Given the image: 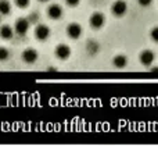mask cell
<instances>
[{
  "label": "cell",
  "mask_w": 158,
  "mask_h": 146,
  "mask_svg": "<svg viewBox=\"0 0 158 146\" xmlns=\"http://www.w3.org/2000/svg\"><path fill=\"white\" fill-rule=\"evenodd\" d=\"M33 33H35V38L38 39L39 42H44L50 38L52 29H50V27L47 24H36Z\"/></svg>",
  "instance_id": "obj_1"
},
{
  "label": "cell",
  "mask_w": 158,
  "mask_h": 146,
  "mask_svg": "<svg viewBox=\"0 0 158 146\" xmlns=\"http://www.w3.org/2000/svg\"><path fill=\"white\" fill-rule=\"evenodd\" d=\"M106 24V15L100 11H94L92 15L89 17V25L93 29H100Z\"/></svg>",
  "instance_id": "obj_2"
},
{
  "label": "cell",
  "mask_w": 158,
  "mask_h": 146,
  "mask_svg": "<svg viewBox=\"0 0 158 146\" xmlns=\"http://www.w3.org/2000/svg\"><path fill=\"white\" fill-rule=\"evenodd\" d=\"M67 35H68L69 39H79L83 33V28L79 22H69L67 25V29H65Z\"/></svg>",
  "instance_id": "obj_3"
},
{
  "label": "cell",
  "mask_w": 158,
  "mask_h": 146,
  "mask_svg": "<svg viewBox=\"0 0 158 146\" xmlns=\"http://www.w3.org/2000/svg\"><path fill=\"white\" fill-rule=\"evenodd\" d=\"M29 27H31V21L28 18H17L15 24H14V31H15V33H18L19 36H24L28 33V31H29Z\"/></svg>",
  "instance_id": "obj_4"
},
{
  "label": "cell",
  "mask_w": 158,
  "mask_h": 146,
  "mask_svg": "<svg viewBox=\"0 0 158 146\" xmlns=\"http://www.w3.org/2000/svg\"><path fill=\"white\" fill-rule=\"evenodd\" d=\"M54 54L58 60H68L72 54V50L68 45L65 43H58L54 49Z\"/></svg>",
  "instance_id": "obj_5"
},
{
  "label": "cell",
  "mask_w": 158,
  "mask_h": 146,
  "mask_svg": "<svg viewBox=\"0 0 158 146\" xmlns=\"http://www.w3.org/2000/svg\"><path fill=\"white\" fill-rule=\"evenodd\" d=\"M128 11V3L125 0H115L111 4V13L115 17H123Z\"/></svg>",
  "instance_id": "obj_6"
},
{
  "label": "cell",
  "mask_w": 158,
  "mask_h": 146,
  "mask_svg": "<svg viewBox=\"0 0 158 146\" xmlns=\"http://www.w3.org/2000/svg\"><path fill=\"white\" fill-rule=\"evenodd\" d=\"M64 14V8L61 4H58V3H53V4H50L49 7H47V17H49L50 19H53V21H57V19H60L61 17H63Z\"/></svg>",
  "instance_id": "obj_7"
},
{
  "label": "cell",
  "mask_w": 158,
  "mask_h": 146,
  "mask_svg": "<svg viewBox=\"0 0 158 146\" xmlns=\"http://www.w3.org/2000/svg\"><path fill=\"white\" fill-rule=\"evenodd\" d=\"M21 57H22V60H24V63L33 64L38 60L39 53H38V50L33 49V47H27V49H24V52L21 53Z\"/></svg>",
  "instance_id": "obj_8"
},
{
  "label": "cell",
  "mask_w": 158,
  "mask_h": 146,
  "mask_svg": "<svg viewBox=\"0 0 158 146\" xmlns=\"http://www.w3.org/2000/svg\"><path fill=\"white\" fill-rule=\"evenodd\" d=\"M154 58H156V54H154V52L153 50H150V49L142 50L140 54H139L140 63H142L144 67H151V64L154 63Z\"/></svg>",
  "instance_id": "obj_9"
},
{
  "label": "cell",
  "mask_w": 158,
  "mask_h": 146,
  "mask_svg": "<svg viewBox=\"0 0 158 146\" xmlns=\"http://www.w3.org/2000/svg\"><path fill=\"white\" fill-rule=\"evenodd\" d=\"M14 28H11L10 25L4 24L0 27V38L3 39V41H10V39H13L14 36Z\"/></svg>",
  "instance_id": "obj_10"
},
{
  "label": "cell",
  "mask_w": 158,
  "mask_h": 146,
  "mask_svg": "<svg viewBox=\"0 0 158 146\" xmlns=\"http://www.w3.org/2000/svg\"><path fill=\"white\" fill-rule=\"evenodd\" d=\"M112 66L118 70H122L128 66V57L125 54H117L112 58Z\"/></svg>",
  "instance_id": "obj_11"
},
{
  "label": "cell",
  "mask_w": 158,
  "mask_h": 146,
  "mask_svg": "<svg viewBox=\"0 0 158 146\" xmlns=\"http://www.w3.org/2000/svg\"><path fill=\"white\" fill-rule=\"evenodd\" d=\"M11 3L8 0H0V14L2 15H8L11 13Z\"/></svg>",
  "instance_id": "obj_12"
},
{
  "label": "cell",
  "mask_w": 158,
  "mask_h": 146,
  "mask_svg": "<svg viewBox=\"0 0 158 146\" xmlns=\"http://www.w3.org/2000/svg\"><path fill=\"white\" fill-rule=\"evenodd\" d=\"M86 50H87V53H89L90 56H94L96 53H98L100 46H98V43L96 41H90L89 43H87V46H86Z\"/></svg>",
  "instance_id": "obj_13"
},
{
  "label": "cell",
  "mask_w": 158,
  "mask_h": 146,
  "mask_svg": "<svg viewBox=\"0 0 158 146\" xmlns=\"http://www.w3.org/2000/svg\"><path fill=\"white\" fill-rule=\"evenodd\" d=\"M10 57V50L4 46H0V61H6Z\"/></svg>",
  "instance_id": "obj_14"
},
{
  "label": "cell",
  "mask_w": 158,
  "mask_h": 146,
  "mask_svg": "<svg viewBox=\"0 0 158 146\" xmlns=\"http://www.w3.org/2000/svg\"><path fill=\"white\" fill-rule=\"evenodd\" d=\"M150 38L153 42L158 43V25H156V27H153L150 29Z\"/></svg>",
  "instance_id": "obj_15"
},
{
  "label": "cell",
  "mask_w": 158,
  "mask_h": 146,
  "mask_svg": "<svg viewBox=\"0 0 158 146\" xmlns=\"http://www.w3.org/2000/svg\"><path fill=\"white\" fill-rule=\"evenodd\" d=\"M14 3L18 8H27L31 4V0H14Z\"/></svg>",
  "instance_id": "obj_16"
},
{
  "label": "cell",
  "mask_w": 158,
  "mask_h": 146,
  "mask_svg": "<svg viewBox=\"0 0 158 146\" xmlns=\"http://www.w3.org/2000/svg\"><path fill=\"white\" fill-rule=\"evenodd\" d=\"M28 19L31 21V24H38L39 22V14L36 13V11H33V13L28 17Z\"/></svg>",
  "instance_id": "obj_17"
},
{
  "label": "cell",
  "mask_w": 158,
  "mask_h": 146,
  "mask_svg": "<svg viewBox=\"0 0 158 146\" xmlns=\"http://www.w3.org/2000/svg\"><path fill=\"white\" fill-rule=\"evenodd\" d=\"M137 3H139L142 7H148V6L153 3V0H137Z\"/></svg>",
  "instance_id": "obj_18"
},
{
  "label": "cell",
  "mask_w": 158,
  "mask_h": 146,
  "mask_svg": "<svg viewBox=\"0 0 158 146\" xmlns=\"http://www.w3.org/2000/svg\"><path fill=\"white\" fill-rule=\"evenodd\" d=\"M65 3L69 6V7H77L79 3H81V0H65Z\"/></svg>",
  "instance_id": "obj_19"
},
{
  "label": "cell",
  "mask_w": 158,
  "mask_h": 146,
  "mask_svg": "<svg viewBox=\"0 0 158 146\" xmlns=\"http://www.w3.org/2000/svg\"><path fill=\"white\" fill-rule=\"evenodd\" d=\"M150 71L154 72V74H156V72H158V66H157V67H153V68H150Z\"/></svg>",
  "instance_id": "obj_20"
},
{
  "label": "cell",
  "mask_w": 158,
  "mask_h": 146,
  "mask_svg": "<svg viewBox=\"0 0 158 146\" xmlns=\"http://www.w3.org/2000/svg\"><path fill=\"white\" fill-rule=\"evenodd\" d=\"M40 3H47V2H50V0H39Z\"/></svg>",
  "instance_id": "obj_21"
},
{
  "label": "cell",
  "mask_w": 158,
  "mask_h": 146,
  "mask_svg": "<svg viewBox=\"0 0 158 146\" xmlns=\"http://www.w3.org/2000/svg\"><path fill=\"white\" fill-rule=\"evenodd\" d=\"M0 21H2V14H0Z\"/></svg>",
  "instance_id": "obj_22"
}]
</instances>
